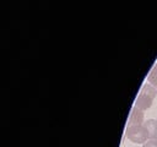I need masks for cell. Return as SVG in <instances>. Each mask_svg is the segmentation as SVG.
I'll return each instance as SVG.
<instances>
[{
    "label": "cell",
    "mask_w": 157,
    "mask_h": 147,
    "mask_svg": "<svg viewBox=\"0 0 157 147\" xmlns=\"http://www.w3.org/2000/svg\"><path fill=\"white\" fill-rule=\"evenodd\" d=\"M157 96V89L156 87H153L150 83H146L142 86L139 97L136 98L135 102V107L141 109V110H146L152 105V102L155 99V97Z\"/></svg>",
    "instance_id": "obj_1"
},
{
    "label": "cell",
    "mask_w": 157,
    "mask_h": 147,
    "mask_svg": "<svg viewBox=\"0 0 157 147\" xmlns=\"http://www.w3.org/2000/svg\"><path fill=\"white\" fill-rule=\"evenodd\" d=\"M144 147H157V140H148L144 143Z\"/></svg>",
    "instance_id": "obj_6"
},
{
    "label": "cell",
    "mask_w": 157,
    "mask_h": 147,
    "mask_svg": "<svg viewBox=\"0 0 157 147\" xmlns=\"http://www.w3.org/2000/svg\"><path fill=\"white\" fill-rule=\"evenodd\" d=\"M126 137L134 143H145L147 141V131L144 125L130 126L126 129Z\"/></svg>",
    "instance_id": "obj_2"
},
{
    "label": "cell",
    "mask_w": 157,
    "mask_h": 147,
    "mask_svg": "<svg viewBox=\"0 0 157 147\" xmlns=\"http://www.w3.org/2000/svg\"><path fill=\"white\" fill-rule=\"evenodd\" d=\"M144 125V110L134 107L130 116H129V121H128V127L130 126H140Z\"/></svg>",
    "instance_id": "obj_3"
},
{
    "label": "cell",
    "mask_w": 157,
    "mask_h": 147,
    "mask_svg": "<svg viewBox=\"0 0 157 147\" xmlns=\"http://www.w3.org/2000/svg\"><path fill=\"white\" fill-rule=\"evenodd\" d=\"M147 80H148V83L150 85H152L153 87L157 88V64H155V66L150 71V75H148Z\"/></svg>",
    "instance_id": "obj_5"
},
{
    "label": "cell",
    "mask_w": 157,
    "mask_h": 147,
    "mask_svg": "<svg viewBox=\"0 0 157 147\" xmlns=\"http://www.w3.org/2000/svg\"><path fill=\"white\" fill-rule=\"evenodd\" d=\"M144 126L147 131V137L150 140H157V120L148 119L144 123Z\"/></svg>",
    "instance_id": "obj_4"
}]
</instances>
